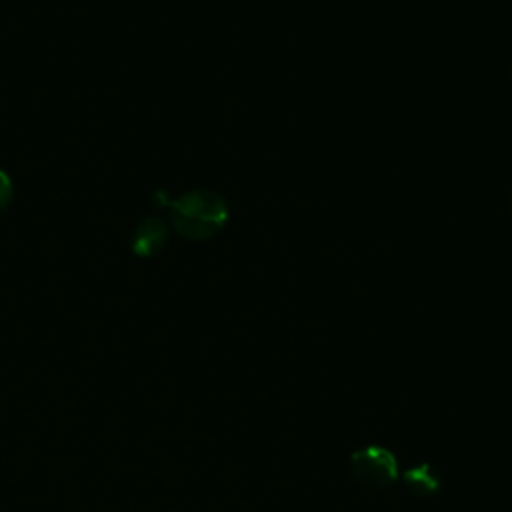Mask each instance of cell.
<instances>
[{"mask_svg": "<svg viewBox=\"0 0 512 512\" xmlns=\"http://www.w3.org/2000/svg\"><path fill=\"white\" fill-rule=\"evenodd\" d=\"M12 196H14L12 180L4 170H0V210H4L12 202Z\"/></svg>", "mask_w": 512, "mask_h": 512, "instance_id": "5b68a950", "label": "cell"}, {"mask_svg": "<svg viewBox=\"0 0 512 512\" xmlns=\"http://www.w3.org/2000/svg\"><path fill=\"white\" fill-rule=\"evenodd\" d=\"M404 482L410 492L416 496H432L434 492L440 490V474L432 468V464L422 462L404 472Z\"/></svg>", "mask_w": 512, "mask_h": 512, "instance_id": "277c9868", "label": "cell"}, {"mask_svg": "<svg viewBox=\"0 0 512 512\" xmlns=\"http://www.w3.org/2000/svg\"><path fill=\"white\" fill-rule=\"evenodd\" d=\"M350 476L370 488L390 486L398 478V460L384 446H364L350 454Z\"/></svg>", "mask_w": 512, "mask_h": 512, "instance_id": "7a4b0ae2", "label": "cell"}, {"mask_svg": "<svg viewBox=\"0 0 512 512\" xmlns=\"http://www.w3.org/2000/svg\"><path fill=\"white\" fill-rule=\"evenodd\" d=\"M168 242V224L158 216H148L138 222L132 234V250L142 258L158 254Z\"/></svg>", "mask_w": 512, "mask_h": 512, "instance_id": "3957f363", "label": "cell"}, {"mask_svg": "<svg viewBox=\"0 0 512 512\" xmlns=\"http://www.w3.org/2000/svg\"><path fill=\"white\" fill-rule=\"evenodd\" d=\"M168 208L174 230L188 240H206L220 232L228 220L224 196L208 188L184 192Z\"/></svg>", "mask_w": 512, "mask_h": 512, "instance_id": "6da1fadb", "label": "cell"}]
</instances>
